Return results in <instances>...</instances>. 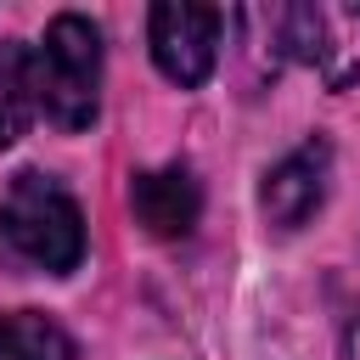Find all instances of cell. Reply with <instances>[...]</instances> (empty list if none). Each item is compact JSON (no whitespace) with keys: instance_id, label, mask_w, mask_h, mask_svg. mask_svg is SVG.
<instances>
[{"instance_id":"obj_8","label":"cell","mask_w":360,"mask_h":360,"mask_svg":"<svg viewBox=\"0 0 360 360\" xmlns=\"http://www.w3.org/2000/svg\"><path fill=\"white\" fill-rule=\"evenodd\" d=\"M0 360H73V338L39 309H0Z\"/></svg>"},{"instance_id":"obj_2","label":"cell","mask_w":360,"mask_h":360,"mask_svg":"<svg viewBox=\"0 0 360 360\" xmlns=\"http://www.w3.org/2000/svg\"><path fill=\"white\" fill-rule=\"evenodd\" d=\"M34 96L56 129H90L101 107V28L79 11L51 17L34 51Z\"/></svg>"},{"instance_id":"obj_1","label":"cell","mask_w":360,"mask_h":360,"mask_svg":"<svg viewBox=\"0 0 360 360\" xmlns=\"http://www.w3.org/2000/svg\"><path fill=\"white\" fill-rule=\"evenodd\" d=\"M0 242L22 264H34L45 276H68L84 259V214L56 174L22 169V174H11V186L0 197Z\"/></svg>"},{"instance_id":"obj_7","label":"cell","mask_w":360,"mask_h":360,"mask_svg":"<svg viewBox=\"0 0 360 360\" xmlns=\"http://www.w3.org/2000/svg\"><path fill=\"white\" fill-rule=\"evenodd\" d=\"M39 112L34 96V51L17 39H0V146H11Z\"/></svg>"},{"instance_id":"obj_5","label":"cell","mask_w":360,"mask_h":360,"mask_svg":"<svg viewBox=\"0 0 360 360\" xmlns=\"http://www.w3.org/2000/svg\"><path fill=\"white\" fill-rule=\"evenodd\" d=\"M326 180H332V146L321 135H309L304 146H292L259 186V208L276 231H298L321 202H326Z\"/></svg>"},{"instance_id":"obj_9","label":"cell","mask_w":360,"mask_h":360,"mask_svg":"<svg viewBox=\"0 0 360 360\" xmlns=\"http://www.w3.org/2000/svg\"><path fill=\"white\" fill-rule=\"evenodd\" d=\"M343 360H360V321H349L343 332Z\"/></svg>"},{"instance_id":"obj_4","label":"cell","mask_w":360,"mask_h":360,"mask_svg":"<svg viewBox=\"0 0 360 360\" xmlns=\"http://www.w3.org/2000/svg\"><path fill=\"white\" fill-rule=\"evenodd\" d=\"M225 11L219 6H186V0H163L152 6L146 17V34H152V62L180 84V90H197L214 62H219V34H225Z\"/></svg>"},{"instance_id":"obj_6","label":"cell","mask_w":360,"mask_h":360,"mask_svg":"<svg viewBox=\"0 0 360 360\" xmlns=\"http://www.w3.org/2000/svg\"><path fill=\"white\" fill-rule=\"evenodd\" d=\"M129 214L141 231L174 242V236H191L197 214H202V186L186 163H169V169H141L129 180Z\"/></svg>"},{"instance_id":"obj_3","label":"cell","mask_w":360,"mask_h":360,"mask_svg":"<svg viewBox=\"0 0 360 360\" xmlns=\"http://www.w3.org/2000/svg\"><path fill=\"white\" fill-rule=\"evenodd\" d=\"M281 39H287V56L321 73V84L349 90L360 79V0L281 6Z\"/></svg>"}]
</instances>
